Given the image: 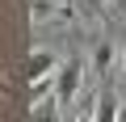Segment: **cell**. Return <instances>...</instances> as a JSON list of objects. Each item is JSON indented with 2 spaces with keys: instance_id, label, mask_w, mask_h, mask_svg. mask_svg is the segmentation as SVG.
Returning a JSON list of instances; mask_svg holds the SVG:
<instances>
[{
  "instance_id": "6da1fadb",
  "label": "cell",
  "mask_w": 126,
  "mask_h": 122,
  "mask_svg": "<svg viewBox=\"0 0 126 122\" xmlns=\"http://www.w3.org/2000/svg\"><path fill=\"white\" fill-rule=\"evenodd\" d=\"M80 80H84V59H67V63L55 68V97H59V105H72L76 101Z\"/></svg>"
},
{
  "instance_id": "7a4b0ae2",
  "label": "cell",
  "mask_w": 126,
  "mask_h": 122,
  "mask_svg": "<svg viewBox=\"0 0 126 122\" xmlns=\"http://www.w3.org/2000/svg\"><path fill=\"white\" fill-rule=\"evenodd\" d=\"M93 122H118V97H113L109 88L97 93V101H93Z\"/></svg>"
},
{
  "instance_id": "3957f363",
  "label": "cell",
  "mask_w": 126,
  "mask_h": 122,
  "mask_svg": "<svg viewBox=\"0 0 126 122\" xmlns=\"http://www.w3.org/2000/svg\"><path fill=\"white\" fill-rule=\"evenodd\" d=\"M30 122H59V97L55 93H42L30 109Z\"/></svg>"
},
{
  "instance_id": "277c9868",
  "label": "cell",
  "mask_w": 126,
  "mask_h": 122,
  "mask_svg": "<svg viewBox=\"0 0 126 122\" xmlns=\"http://www.w3.org/2000/svg\"><path fill=\"white\" fill-rule=\"evenodd\" d=\"M55 68H59V63H55L46 51L30 55V63H25V72H30V84H34V80H50V76H55Z\"/></svg>"
},
{
  "instance_id": "5b68a950",
  "label": "cell",
  "mask_w": 126,
  "mask_h": 122,
  "mask_svg": "<svg viewBox=\"0 0 126 122\" xmlns=\"http://www.w3.org/2000/svg\"><path fill=\"white\" fill-rule=\"evenodd\" d=\"M93 63H97V68H101V72H105V68H109V63H113V46H109V42H101V46H97V51H93Z\"/></svg>"
},
{
  "instance_id": "8992f818",
  "label": "cell",
  "mask_w": 126,
  "mask_h": 122,
  "mask_svg": "<svg viewBox=\"0 0 126 122\" xmlns=\"http://www.w3.org/2000/svg\"><path fill=\"white\" fill-rule=\"evenodd\" d=\"M0 97H13V84H9L4 76H0Z\"/></svg>"
},
{
  "instance_id": "52a82bcc",
  "label": "cell",
  "mask_w": 126,
  "mask_h": 122,
  "mask_svg": "<svg viewBox=\"0 0 126 122\" xmlns=\"http://www.w3.org/2000/svg\"><path fill=\"white\" fill-rule=\"evenodd\" d=\"M80 122H93V109H84V114H80Z\"/></svg>"
},
{
  "instance_id": "ba28073f",
  "label": "cell",
  "mask_w": 126,
  "mask_h": 122,
  "mask_svg": "<svg viewBox=\"0 0 126 122\" xmlns=\"http://www.w3.org/2000/svg\"><path fill=\"white\" fill-rule=\"evenodd\" d=\"M118 122H126V105H118Z\"/></svg>"
},
{
  "instance_id": "9c48e42d",
  "label": "cell",
  "mask_w": 126,
  "mask_h": 122,
  "mask_svg": "<svg viewBox=\"0 0 126 122\" xmlns=\"http://www.w3.org/2000/svg\"><path fill=\"white\" fill-rule=\"evenodd\" d=\"M93 4H105V0H93Z\"/></svg>"
},
{
  "instance_id": "30bf717a",
  "label": "cell",
  "mask_w": 126,
  "mask_h": 122,
  "mask_svg": "<svg viewBox=\"0 0 126 122\" xmlns=\"http://www.w3.org/2000/svg\"><path fill=\"white\" fill-rule=\"evenodd\" d=\"M118 4H126V0H118Z\"/></svg>"
}]
</instances>
